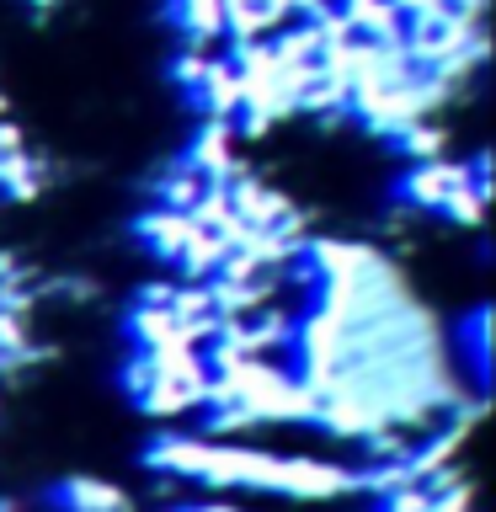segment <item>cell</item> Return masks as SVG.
I'll return each mask as SVG.
<instances>
[{
    "label": "cell",
    "mask_w": 496,
    "mask_h": 512,
    "mask_svg": "<svg viewBox=\"0 0 496 512\" xmlns=\"http://www.w3.org/2000/svg\"><path fill=\"white\" fill-rule=\"evenodd\" d=\"M459 187H464V166H459V160H422V166H411L406 176H400L395 198L411 203L416 214H438Z\"/></svg>",
    "instance_id": "6da1fadb"
},
{
    "label": "cell",
    "mask_w": 496,
    "mask_h": 512,
    "mask_svg": "<svg viewBox=\"0 0 496 512\" xmlns=\"http://www.w3.org/2000/svg\"><path fill=\"white\" fill-rule=\"evenodd\" d=\"M230 208L246 230H278L283 219H294V203L283 192H272L267 182H256V176H235L230 182Z\"/></svg>",
    "instance_id": "7a4b0ae2"
},
{
    "label": "cell",
    "mask_w": 496,
    "mask_h": 512,
    "mask_svg": "<svg viewBox=\"0 0 496 512\" xmlns=\"http://www.w3.org/2000/svg\"><path fill=\"white\" fill-rule=\"evenodd\" d=\"M342 22L352 38H368V43H406V16H400L390 0H336Z\"/></svg>",
    "instance_id": "3957f363"
},
{
    "label": "cell",
    "mask_w": 496,
    "mask_h": 512,
    "mask_svg": "<svg viewBox=\"0 0 496 512\" xmlns=\"http://www.w3.org/2000/svg\"><path fill=\"white\" fill-rule=\"evenodd\" d=\"M166 22L182 32V48H208L224 38V0H166Z\"/></svg>",
    "instance_id": "277c9868"
},
{
    "label": "cell",
    "mask_w": 496,
    "mask_h": 512,
    "mask_svg": "<svg viewBox=\"0 0 496 512\" xmlns=\"http://www.w3.org/2000/svg\"><path fill=\"white\" fill-rule=\"evenodd\" d=\"M134 235H139V246L150 251V256L176 262L182 246L192 240V219L187 214H171V208H144V214L134 219Z\"/></svg>",
    "instance_id": "5b68a950"
},
{
    "label": "cell",
    "mask_w": 496,
    "mask_h": 512,
    "mask_svg": "<svg viewBox=\"0 0 496 512\" xmlns=\"http://www.w3.org/2000/svg\"><path fill=\"white\" fill-rule=\"evenodd\" d=\"M198 112H203V123H230L235 128V112H240V75L230 70V59H214L208 64V75H203V86H198Z\"/></svg>",
    "instance_id": "8992f818"
},
{
    "label": "cell",
    "mask_w": 496,
    "mask_h": 512,
    "mask_svg": "<svg viewBox=\"0 0 496 512\" xmlns=\"http://www.w3.org/2000/svg\"><path fill=\"white\" fill-rule=\"evenodd\" d=\"M59 502L70 512H128V496L107 480H91V475H70L59 486Z\"/></svg>",
    "instance_id": "52a82bcc"
},
{
    "label": "cell",
    "mask_w": 496,
    "mask_h": 512,
    "mask_svg": "<svg viewBox=\"0 0 496 512\" xmlns=\"http://www.w3.org/2000/svg\"><path fill=\"white\" fill-rule=\"evenodd\" d=\"M224 256H230V251H224V240H219V235L192 230V240L182 246V256H176V272H182V283H214Z\"/></svg>",
    "instance_id": "ba28073f"
},
{
    "label": "cell",
    "mask_w": 496,
    "mask_h": 512,
    "mask_svg": "<svg viewBox=\"0 0 496 512\" xmlns=\"http://www.w3.org/2000/svg\"><path fill=\"white\" fill-rule=\"evenodd\" d=\"M43 182H48V166H43V160H32L27 150L0 160V198L27 203V198H38V192H43Z\"/></svg>",
    "instance_id": "9c48e42d"
},
{
    "label": "cell",
    "mask_w": 496,
    "mask_h": 512,
    "mask_svg": "<svg viewBox=\"0 0 496 512\" xmlns=\"http://www.w3.org/2000/svg\"><path fill=\"white\" fill-rule=\"evenodd\" d=\"M203 198V182L192 176L182 160H176L171 171L155 176V208H171V214H192V203Z\"/></svg>",
    "instance_id": "30bf717a"
},
{
    "label": "cell",
    "mask_w": 496,
    "mask_h": 512,
    "mask_svg": "<svg viewBox=\"0 0 496 512\" xmlns=\"http://www.w3.org/2000/svg\"><path fill=\"white\" fill-rule=\"evenodd\" d=\"M390 144L411 160V166H422V160H443V150H448V128H438V123H411V128H400Z\"/></svg>",
    "instance_id": "8fae6325"
},
{
    "label": "cell",
    "mask_w": 496,
    "mask_h": 512,
    "mask_svg": "<svg viewBox=\"0 0 496 512\" xmlns=\"http://www.w3.org/2000/svg\"><path fill=\"white\" fill-rule=\"evenodd\" d=\"M134 406H139L144 416H160V422H166V416H182V411H192V406H198V395H192V390H182L176 379H160V374H155L150 395H144V400H134Z\"/></svg>",
    "instance_id": "7c38bea8"
},
{
    "label": "cell",
    "mask_w": 496,
    "mask_h": 512,
    "mask_svg": "<svg viewBox=\"0 0 496 512\" xmlns=\"http://www.w3.org/2000/svg\"><path fill=\"white\" fill-rule=\"evenodd\" d=\"M214 59H219V54H208V48H176L171 80H176L187 96H198V86H203V75H208V64H214Z\"/></svg>",
    "instance_id": "4fadbf2b"
},
{
    "label": "cell",
    "mask_w": 496,
    "mask_h": 512,
    "mask_svg": "<svg viewBox=\"0 0 496 512\" xmlns=\"http://www.w3.org/2000/svg\"><path fill=\"white\" fill-rule=\"evenodd\" d=\"M486 326H491V310L480 304V310H470V320H464V352H470V363H475V384H486Z\"/></svg>",
    "instance_id": "5bb4252c"
},
{
    "label": "cell",
    "mask_w": 496,
    "mask_h": 512,
    "mask_svg": "<svg viewBox=\"0 0 496 512\" xmlns=\"http://www.w3.org/2000/svg\"><path fill=\"white\" fill-rule=\"evenodd\" d=\"M438 214L448 219V224H464V230H480V219H486V198L480 192H470V187H459L454 198H448Z\"/></svg>",
    "instance_id": "9a60e30c"
},
{
    "label": "cell",
    "mask_w": 496,
    "mask_h": 512,
    "mask_svg": "<svg viewBox=\"0 0 496 512\" xmlns=\"http://www.w3.org/2000/svg\"><path fill=\"white\" fill-rule=\"evenodd\" d=\"M22 150H27V134H22L11 118H0V160H6V155H22Z\"/></svg>",
    "instance_id": "2e32d148"
},
{
    "label": "cell",
    "mask_w": 496,
    "mask_h": 512,
    "mask_svg": "<svg viewBox=\"0 0 496 512\" xmlns=\"http://www.w3.org/2000/svg\"><path fill=\"white\" fill-rule=\"evenodd\" d=\"M0 512H16V502H11V496H0Z\"/></svg>",
    "instance_id": "e0dca14e"
},
{
    "label": "cell",
    "mask_w": 496,
    "mask_h": 512,
    "mask_svg": "<svg viewBox=\"0 0 496 512\" xmlns=\"http://www.w3.org/2000/svg\"><path fill=\"white\" fill-rule=\"evenodd\" d=\"M32 6H54V0H32Z\"/></svg>",
    "instance_id": "ac0fdd59"
}]
</instances>
